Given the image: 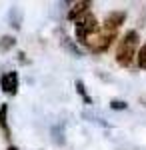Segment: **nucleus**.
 I'll list each match as a JSON object with an SVG mask.
<instances>
[{
    "label": "nucleus",
    "instance_id": "1",
    "mask_svg": "<svg viewBox=\"0 0 146 150\" xmlns=\"http://www.w3.org/2000/svg\"><path fill=\"white\" fill-rule=\"evenodd\" d=\"M136 46H138V32L136 30H128L122 36V40L118 42V48H116V62L122 68H128L132 64Z\"/></svg>",
    "mask_w": 146,
    "mask_h": 150
},
{
    "label": "nucleus",
    "instance_id": "2",
    "mask_svg": "<svg viewBox=\"0 0 146 150\" xmlns=\"http://www.w3.org/2000/svg\"><path fill=\"white\" fill-rule=\"evenodd\" d=\"M98 28V22H96V16L92 12H86L78 16L76 20V38L78 42H84V44H90V34H94Z\"/></svg>",
    "mask_w": 146,
    "mask_h": 150
},
{
    "label": "nucleus",
    "instance_id": "3",
    "mask_svg": "<svg viewBox=\"0 0 146 150\" xmlns=\"http://www.w3.org/2000/svg\"><path fill=\"white\" fill-rule=\"evenodd\" d=\"M114 36H116V32H108V30H104V28H102V32L98 34L96 42H94V44H92L90 48H92L94 52H104L106 48H108L110 44H112Z\"/></svg>",
    "mask_w": 146,
    "mask_h": 150
},
{
    "label": "nucleus",
    "instance_id": "4",
    "mask_svg": "<svg viewBox=\"0 0 146 150\" xmlns=\"http://www.w3.org/2000/svg\"><path fill=\"white\" fill-rule=\"evenodd\" d=\"M0 86H2V90L6 94H16V90H18V74H16V72H6V74H2Z\"/></svg>",
    "mask_w": 146,
    "mask_h": 150
},
{
    "label": "nucleus",
    "instance_id": "5",
    "mask_svg": "<svg viewBox=\"0 0 146 150\" xmlns=\"http://www.w3.org/2000/svg\"><path fill=\"white\" fill-rule=\"evenodd\" d=\"M124 18H126L124 12H112V14H108L106 20H104V30H108V32H116V30L120 28V24L124 22Z\"/></svg>",
    "mask_w": 146,
    "mask_h": 150
},
{
    "label": "nucleus",
    "instance_id": "6",
    "mask_svg": "<svg viewBox=\"0 0 146 150\" xmlns=\"http://www.w3.org/2000/svg\"><path fill=\"white\" fill-rule=\"evenodd\" d=\"M90 6H92V2H88V0H86V2H76L74 8L68 12V20H78V14H80V16L86 14Z\"/></svg>",
    "mask_w": 146,
    "mask_h": 150
},
{
    "label": "nucleus",
    "instance_id": "7",
    "mask_svg": "<svg viewBox=\"0 0 146 150\" xmlns=\"http://www.w3.org/2000/svg\"><path fill=\"white\" fill-rule=\"evenodd\" d=\"M6 114H8V106H6V104H2V106H0V128H2V132L6 134V138H10V128H8Z\"/></svg>",
    "mask_w": 146,
    "mask_h": 150
},
{
    "label": "nucleus",
    "instance_id": "8",
    "mask_svg": "<svg viewBox=\"0 0 146 150\" xmlns=\"http://www.w3.org/2000/svg\"><path fill=\"white\" fill-rule=\"evenodd\" d=\"M62 46L66 48L72 56H76V58H82V56H84V54H82V50H80V48L74 44V40H70V38H62Z\"/></svg>",
    "mask_w": 146,
    "mask_h": 150
},
{
    "label": "nucleus",
    "instance_id": "9",
    "mask_svg": "<svg viewBox=\"0 0 146 150\" xmlns=\"http://www.w3.org/2000/svg\"><path fill=\"white\" fill-rule=\"evenodd\" d=\"M52 140H54L56 144H64V130H62L60 124L52 126Z\"/></svg>",
    "mask_w": 146,
    "mask_h": 150
},
{
    "label": "nucleus",
    "instance_id": "10",
    "mask_svg": "<svg viewBox=\"0 0 146 150\" xmlns=\"http://www.w3.org/2000/svg\"><path fill=\"white\" fill-rule=\"evenodd\" d=\"M84 118H86V120H88V122H94V124H100V126H108V122H104V118H100V116H94V114H90V112H84Z\"/></svg>",
    "mask_w": 146,
    "mask_h": 150
},
{
    "label": "nucleus",
    "instance_id": "11",
    "mask_svg": "<svg viewBox=\"0 0 146 150\" xmlns=\"http://www.w3.org/2000/svg\"><path fill=\"white\" fill-rule=\"evenodd\" d=\"M14 44H16V40H14L12 36H4V38L0 40V50H2V52H6V50L12 48Z\"/></svg>",
    "mask_w": 146,
    "mask_h": 150
},
{
    "label": "nucleus",
    "instance_id": "12",
    "mask_svg": "<svg viewBox=\"0 0 146 150\" xmlns=\"http://www.w3.org/2000/svg\"><path fill=\"white\" fill-rule=\"evenodd\" d=\"M138 66H140L142 70H146V42L142 44L140 52H138Z\"/></svg>",
    "mask_w": 146,
    "mask_h": 150
},
{
    "label": "nucleus",
    "instance_id": "13",
    "mask_svg": "<svg viewBox=\"0 0 146 150\" xmlns=\"http://www.w3.org/2000/svg\"><path fill=\"white\" fill-rule=\"evenodd\" d=\"M76 90H78V94L82 96V98H84V102H86V104L92 102V100H90V96L86 94V88H84V84H82L80 80H76Z\"/></svg>",
    "mask_w": 146,
    "mask_h": 150
},
{
    "label": "nucleus",
    "instance_id": "14",
    "mask_svg": "<svg viewBox=\"0 0 146 150\" xmlns=\"http://www.w3.org/2000/svg\"><path fill=\"white\" fill-rule=\"evenodd\" d=\"M126 106H128V104L124 102V100H112V102H110V108H114V110H124Z\"/></svg>",
    "mask_w": 146,
    "mask_h": 150
},
{
    "label": "nucleus",
    "instance_id": "15",
    "mask_svg": "<svg viewBox=\"0 0 146 150\" xmlns=\"http://www.w3.org/2000/svg\"><path fill=\"white\" fill-rule=\"evenodd\" d=\"M8 150H18V148H16V146H10V148H8Z\"/></svg>",
    "mask_w": 146,
    "mask_h": 150
}]
</instances>
